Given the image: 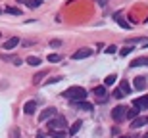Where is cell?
<instances>
[{
	"instance_id": "cell-20",
	"label": "cell",
	"mask_w": 148,
	"mask_h": 138,
	"mask_svg": "<svg viewBox=\"0 0 148 138\" xmlns=\"http://www.w3.org/2000/svg\"><path fill=\"white\" fill-rule=\"evenodd\" d=\"M4 12H8L12 16H21V10H19V8H10V6H8V8H4Z\"/></svg>"
},
{
	"instance_id": "cell-31",
	"label": "cell",
	"mask_w": 148,
	"mask_h": 138,
	"mask_svg": "<svg viewBox=\"0 0 148 138\" xmlns=\"http://www.w3.org/2000/svg\"><path fill=\"white\" fill-rule=\"evenodd\" d=\"M21 63H23V61L19 60V58H16V60H14V65H21Z\"/></svg>"
},
{
	"instance_id": "cell-22",
	"label": "cell",
	"mask_w": 148,
	"mask_h": 138,
	"mask_svg": "<svg viewBox=\"0 0 148 138\" xmlns=\"http://www.w3.org/2000/svg\"><path fill=\"white\" fill-rule=\"evenodd\" d=\"M60 60H62L60 54H48V61L50 63H56V61H60Z\"/></svg>"
},
{
	"instance_id": "cell-21",
	"label": "cell",
	"mask_w": 148,
	"mask_h": 138,
	"mask_svg": "<svg viewBox=\"0 0 148 138\" xmlns=\"http://www.w3.org/2000/svg\"><path fill=\"white\" fill-rule=\"evenodd\" d=\"M119 90H121V92H123V94H129V92H131V84H129V83H127V81H125V83H121Z\"/></svg>"
},
{
	"instance_id": "cell-29",
	"label": "cell",
	"mask_w": 148,
	"mask_h": 138,
	"mask_svg": "<svg viewBox=\"0 0 148 138\" xmlns=\"http://www.w3.org/2000/svg\"><path fill=\"white\" fill-rule=\"evenodd\" d=\"M104 52H106V54H115V46H114V44H112V46H108V48H106Z\"/></svg>"
},
{
	"instance_id": "cell-18",
	"label": "cell",
	"mask_w": 148,
	"mask_h": 138,
	"mask_svg": "<svg viewBox=\"0 0 148 138\" xmlns=\"http://www.w3.org/2000/svg\"><path fill=\"white\" fill-rule=\"evenodd\" d=\"M115 81H117V77H115V75H108V77L104 79V86H112Z\"/></svg>"
},
{
	"instance_id": "cell-30",
	"label": "cell",
	"mask_w": 148,
	"mask_h": 138,
	"mask_svg": "<svg viewBox=\"0 0 148 138\" xmlns=\"http://www.w3.org/2000/svg\"><path fill=\"white\" fill-rule=\"evenodd\" d=\"M50 46H54V48H58V46H62V40H50Z\"/></svg>"
},
{
	"instance_id": "cell-32",
	"label": "cell",
	"mask_w": 148,
	"mask_h": 138,
	"mask_svg": "<svg viewBox=\"0 0 148 138\" xmlns=\"http://www.w3.org/2000/svg\"><path fill=\"white\" fill-rule=\"evenodd\" d=\"M96 2H98V6H102V8H104V6L108 4V2H106V0H96Z\"/></svg>"
},
{
	"instance_id": "cell-5",
	"label": "cell",
	"mask_w": 148,
	"mask_h": 138,
	"mask_svg": "<svg viewBox=\"0 0 148 138\" xmlns=\"http://www.w3.org/2000/svg\"><path fill=\"white\" fill-rule=\"evenodd\" d=\"M92 56V50L90 48H81V50H77V52H73V60H85V58H90Z\"/></svg>"
},
{
	"instance_id": "cell-4",
	"label": "cell",
	"mask_w": 148,
	"mask_h": 138,
	"mask_svg": "<svg viewBox=\"0 0 148 138\" xmlns=\"http://www.w3.org/2000/svg\"><path fill=\"white\" fill-rule=\"evenodd\" d=\"M54 115H58L56 107H48V109H42V111H40V115H38V121L44 123V121H48V119H52Z\"/></svg>"
},
{
	"instance_id": "cell-10",
	"label": "cell",
	"mask_w": 148,
	"mask_h": 138,
	"mask_svg": "<svg viewBox=\"0 0 148 138\" xmlns=\"http://www.w3.org/2000/svg\"><path fill=\"white\" fill-rule=\"evenodd\" d=\"M35 109H37V102H35V100H29L27 104L23 105V111H25L27 115H31V113H35Z\"/></svg>"
},
{
	"instance_id": "cell-3",
	"label": "cell",
	"mask_w": 148,
	"mask_h": 138,
	"mask_svg": "<svg viewBox=\"0 0 148 138\" xmlns=\"http://www.w3.org/2000/svg\"><path fill=\"white\" fill-rule=\"evenodd\" d=\"M125 113H127V107L125 105H115L114 109H112V119L115 123H121L125 119Z\"/></svg>"
},
{
	"instance_id": "cell-34",
	"label": "cell",
	"mask_w": 148,
	"mask_h": 138,
	"mask_svg": "<svg viewBox=\"0 0 148 138\" xmlns=\"http://www.w3.org/2000/svg\"><path fill=\"white\" fill-rule=\"evenodd\" d=\"M143 138H148V133H146V134H144V136H143Z\"/></svg>"
},
{
	"instance_id": "cell-2",
	"label": "cell",
	"mask_w": 148,
	"mask_h": 138,
	"mask_svg": "<svg viewBox=\"0 0 148 138\" xmlns=\"http://www.w3.org/2000/svg\"><path fill=\"white\" fill-rule=\"evenodd\" d=\"M66 127H67L66 117L54 115L52 119H48V128H50V131H62V128H66Z\"/></svg>"
},
{
	"instance_id": "cell-25",
	"label": "cell",
	"mask_w": 148,
	"mask_h": 138,
	"mask_svg": "<svg viewBox=\"0 0 148 138\" xmlns=\"http://www.w3.org/2000/svg\"><path fill=\"white\" fill-rule=\"evenodd\" d=\"M10 138H19V128H10Z\"/></svg>"
},
{
	"instance_id": "cell-13",
	"label": "cell",
	"mask_w": 148,
	"mask_h": 138,
	"mask_svg": "<svg viewBox=\"0 0 148 138\" xmlns=\"http://www.w3.org/2000/svg\"><path fill=\"white\" fill-rule=\"evenodd\" d=\"M144 123H146V117H137V119H133V128H138V127H143Z\"/></svg>"
},
{
	"instance_id": "cell-14",
	"label": "cell",
	"mask_w": 148,
	"mask_h": 138,
	"mask_svg": "<svg viewBox=\"0 0 148 138\" xmlns=\"http://www.w3.org/2000/svg\"><path fill=\"white\" fill-rule=\"evenodd\" d=\"M81 125H83L81 121H75V123L71 125V128H69V134H71V136H75V134L79 133V128H81Z\"/></svg>"
},
{
	"instance_id": "cell-8",
	"label": "cell",
	"mask_w": 148,
	"mask_h": 138,
	"mask_svg": "<svg viewBox=\"0 0 148 138\" xmlns=\"http://www.w3.org/2000/svg\"><path fill=\"white\" fill-rule=\"evenodd\" d=\"M17 44H19V39H17V37H12V39H8L4 42V50H14Z\"/></svg>"
},
{
	"instance_id": "cell-28",
	"label": "cell",
	"mask_w": 148,
	"mask_h": 138,
	"mask_svg": "<svg viewBox=\"0 0 148 138\" xmlns=\"http://www.w3.org/2000/svg\"><path fill=\"white\" fill-rule=\"evenodd\" d=\"M62 77H54V79H50V81H46V84H54V83H60Z\"/></svg>"
},
{
	"instance_id": "cell-26",
	"label": "cell",
	"mask_w": 148,
	"mask_h": 138,
	"mask_svg": "<svg viewBox=\"0 0 148 138\" xmlns=\"http://www.w3.org/2000/svg\"><path fill=\"white\" fill-rule=\"evenodd\" d=\"M131 52H133V48H131V46H125V48H123V50L119 52V56H129Z\"/></svg>"
},
{
	"instance_id": "cell-9",
	"label": "cell",
	"mask_w": 148,
	"mask_h": 138,
	"mask_svg": "<svg viewBox=\"0 0 148 138\" xmlns=\"http://www.w3.org/2000/svg\"><path fill=\"white\" fill-rule=\"evenodd\" d=\"M146 86H148L146 77H137V79H135V88H137V90H144Z\"/></svg>"
},
{
	"instance_id": "cell-35",
	"label": "cell",
	"mask_w": 148,
	"mask_h": 138,
	"mask_svg": "<svg viewBox=\"0 0 148 138\" xmlns=\"http://www.w3.org/2000/svg\"><path fill=\"white\" fill-rule=\"evenodd\" d=\"M121 138H129V136H121Z\"/></svg>"
},
{
	"instance_id": "cell-23",
	"label": "cell",
	"mask_w": 148,
	"mask_h": 138,
	"mask_svg": "<svg viewBox=\"0 0 148 138\" xmlns=\"http://www.w3.org/2000/svg\"><path fill=\"white\" fill-rule=\"evenodd\" d=\"M44 75H46V71H40L38 75H35L33 77V84H40V79H42Z\"/></svg>"
},
{
	"instance_id": "cell-15",
	"label": "cell",
	"mask_w": 148,
	"mask_h": 138,
	"mask_svg": "<svg viewBox=\"0 0 148 138\" xmlns=\"http://www.w3.org/2000/svg\"><path fill=\"white\" fill-rule=\"evenodd\" d=\"M48 134L52 138H66V133H64V131H50L48 128Z\"/></svg>"
},
{
	"instance_id": "cell-7",
	"label": "cell",
	"mask_w": 148,
	"mask_h": 138,
	"mask_svg": "<svg viewBox=\"0 0 148 138\" xmlns=\"http://www.w3.org/2000/svg\"><path fill=\"white\" fill-rule=\"evenodd\" d=\"M133 105L137 107V109H148V96H143V98H137V100H133Z\"/></svg>"
},
{
	"instance_id": "cell-24",
	"label": "cell",
	"mask_w": 148,
	"mask_h": 138,
	"mask_svg": "<svg viewBox=\"0 0 148 138\" xmlns=\"http://www.w3.org/2000/svg\"><path fill=\"white\" fill-rule=\"evenodd\" d=\"M40 4H42V0H29V2H27L29 8H38Z\"/></svg>"
},
{
	"instance_id": "cell-1",
	"label": "cell",
	"mask_w": 148,
	"mask_h": 138,
	"mask_svg": "<svg viewBox=\"0 0 148 138\" xmlns=\"http://www.w3.org/2000/svg\"><path fill=\"white\" fill-rule=\"evenodd\" d=\"M62 94H64V98L71 100L73 104H79V102H85V98L88 96V94H87V90L83 88V86H71V88L64 90Z\"/></svg>"
},
{
	"instance_id": "cell-12",
	"label": "cell",
	"mask_w": 148,
	"mask_h": 138,
	"mask_svg": "<svg viewBox=\"0 0 148 138\" xmlns=\"http://www.w3.org/2000/svg\"><path fill=\"white\" fill-rule=\"evenodd\" d=\"M114 19L117 21V25H119V27H123V29H131V23H127V21H125V19H123L121 16H115Z\"/></svg>"
},
{
	"instance_id": "cell-27",
	"label": "cell",
	"mask_w": 148,
	"mask_h": 138,
	"mask_svg": "<svg viewBox=\"0 0 148 138\" xmlns=\"http://www.w3.org/2000/svg\"><path fill=\"white\" fill-rule=\"evenodd\" d=\"M123 96H125V94L121 92V90H119V88H115V90H114V98H117V100H121V98H123Z\"/></svg>"
},
{
	"instance_id": "cell-11",
	"label": "cell",
	"mask_w": 148,
	"mask_h": 138,
	"mask_svg": "<svg viewBox=\"0 0 148 138\" xmlns=\"http://www.w3.org/2000/svg\"><path fill=\"white\" fill-rule=\"evenodd\" d=\"M138 65H148V56L146 58H137L131 61V67H138Z\"/></svg>"
},
{
	"instance_id": "cell-19",
	"label": "cell",
	"mask_w": 148,
	"mask_h": 138,
	"mask_svg": "<svg viewBox=\"0 0 148 138\" xmlns=\"http://www.w3.org/2000/svg\"><path fill=\"white\" fill-rule=\"evenodd\" d=\"M77 107H79V109H85V111H90L92 109V104H88V102H79Z\"/></svg>"
},
{
	"instance_id": "cell-36",
	"label": "cell",
	"mask_w": 148,
	"mask_h": 138,
	"mask_svg": "<svg viewBox=\"0 0 148 138\" xmlns=\"http://www.w3.org/2000/svg\"><path fill=\"white\" fill-rule=\"evenodd\" d=\"M146 123H148V117H146Z\"/></svg>"
},
{
	"instance_id": "cell-33",
	"label": "cell",
	"mask_w": 148,
	"mask_h": 138,
	"mask_svg": "<svg viewBox=\"0 0 148 138\" xmlns=\"http://www.w3.org/2000/svg\"><path fill=\"white\" fill-rule=\"evenodd\" d=\"M37 138H46V136H42V134H40V136H37Z\"/></svg>"
},
{
	"instance_id": "cell-17",
	"label": "cell",
	"mask_w": 148,
	"mask_h": 138,
	"mask_svg": "<svg viewBox=\"0 0 148 138\" xmlns=\"http://www.w3.org/2000/svg\"><path fill=\"white\" fill-rule=\"evenodd\" d=\"M125 117H127V119H131V121H133V119H137V117H138V109H137V107H135V109H129L125 113Z\"/></svg>"
},
{
	"instance_id": "cell-16",
	"label": "cell",
	"mask_w": 148,
	"mask_h": 138,
	"mask_svg": "<svg viewBox=\"0 0 148 138\" xmlns=\"http://www.w3.org/2000/svg\"><path fill=\"white\" fill-rule=\"evenodd\" d=\"M27 63H29V65H33V67H38V65H40V60H38V58H35V56H29V58H27Z\"/></svg>"
},
{
	"instance_id": "cell-6",
	"label": "cell",
	"mask_w": 148,
	"mask_h": 138,
	"mask_svg": "<svg viewBox=\"0 0 148 138\" xmlns=\"http://www.w3.org/2000/svg\"><path fill=\"white\" fill-rule=\"evenodd\" d=\"M94 96H96V100H98L100 104H104L106 100H108V96H106V86H96V88H94Z\"/></svg>"
},
{
	"instance_id": "cell-37",
	"label": "cell",
	"mask_w": 148,
	"mask_h": 138,
	"mask_svg": "<svg viewBox=\"0 0 148 138\" xmlns=\"http://www.w3.org/2000/svg\"><path fill=\"white\" fill-rule=\"evenodd\" d=\"M146 48H148V44H146Z\"/></svg>"
}]
</instances>
